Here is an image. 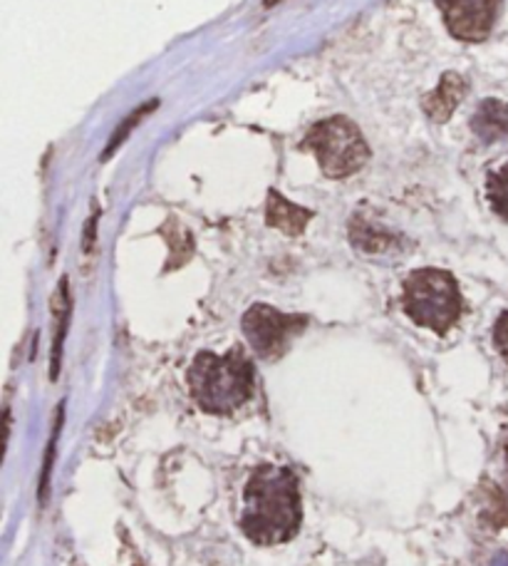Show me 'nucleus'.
<instances>
[{
    "instance_id": "f03ea898",
    "label": "nucleus",
    "mask_w": 508,
    "mask_h": 566,
    "mask_svg": "<svg viewBox=\"0 0 508 566\" xmlns=\"http://www.w3.org/2000/svg\"><path fill=\"white\" fill-rule=\"evenodd\" d=\"M253 386H256L253 363L243 348H231L226 356L199 353L189 368L191 398L209 416H229L246 406Z\"/></svg>"
},
{
    "instance_id": "2eb2a0df",
    "label": "nucleus",
    "mask_w": 508,
    "mask_h": 566,
    "mask_svg": "<svg viewBox=\"0 0 508 566\" xmlns=\"http://www.w3.org/2000/svg\"><path fill=\"white\" fill-rule=\"evenodd\" d=\"M494 346L508 360V311L501 313L499 321H496V326H494Z\"/></svg>"
},
{
    "instance_id": "20e7f679",
    "label": "nucleus",
    "mask_w": 508,
    "mask_h": 566,
    "mask_svg": "<svg viewBox=\"0 0 508 566\" xmlns=\"http://www.w3.org/2000/svg\"><path fill=\"white\" fill-rule=\"evenodd\" d=\"M305 147L318 157L325 177L345 179L362 169L370 157L358 125L348 117H328L310 129Z\"/></svg>"
},
{
    "instance_id": "7ed1b4c3",
    "label": "nucleus",
    "mask_w": 508,
    "mask_h": 566,
    "mask_svg": "<svg viewBox=\"0 0 508 566\" xmlns=\"http://www.w3.org/2000/svg\"><path fill=\"white\" fill-rule=\"evenodd\" d=\"M402 308L416 326L444 336L462 316V293L446 271L420 269L404 281Z\"/></svg>"
},
{
    "instance_id": "9d476101",
    "label": "nucleus",
    "mask_w": 508,
    "mask_h": 566,
    "mask_svg": "<svg viewBox=\"0 0 508 566\" xmlns=\"http://www.w3.org/2000/svg\"><path fill=\"white\" fill-rule=\"evenodd\" d=\"M67 321H70V289H67V279H63L55 296V340H53V366H50L53 378H57V370H60V356H63Z\"/></svg>"
},
{
    "instance_id": "f3484780",
    "label": "nucleus",
    "mask_w": 508,
    "mask_h": 566,
    "mask_svg": "<svg viewBox=\"0 0 508 566\" xmlns=\"http://www.w3.org/2000/svg\"><path fill=\"white\" fill-rule=\"evenodd\" d=\"M276 3H281V0H266V6H276Z\"/></svg>"
},
{
    "instance_id": "6e6552de",
    "label": "nucleus",
    "mask_w": 508,
    "mask_h": 566,
    "mask_svg": "<svg viewBox=\"0 0 508 566\" xmlns=\"http://www.w3.org/2000/svg\"><path fill=\"white\" fill-rule=\"evenodd\" d=\"M464 93H466L464 77L456 73H446L442 85L424 97V113L430 115L434 123H446L454 109L459 107Z\"/></svg>"
},
{
    "instance_id": "f257e3e1",
    "label": "nucleus",
    "mask_w": 508,
    "mask_h": 566,
    "mask_svg": "<svg viewBox=\"0 0 508 566\" xmlns=\"http://www.w3.org/2000/svg\"><path fill=\"white\" fill-rule=\"evenodd\" d=\"M239 527L258 547L293 539L300 530V484L290 468L261 464L243 492Z\"/></svg>"
},
{
    "instance_id": "39448f33",
    "label": "nucleus",
    "mask_w": 508,
    "mask_h": 566,
    "mask_svg": "<svg viewBox=\"0 0 508 566\" xmlns=\"http://www.w3.org/2000/svg\"><path fill=\"white\" fill-rule=\"evenodd\" d=\"M305 326H308L305 316L281 313L278 308L266 306V303L251 306L243 316V336L261 358H281L288 350L290 340L300 336Z\"/></svg>"
},
{
    "instance_id": "dca6fc26",
    "label": "nucleus",
    "mask_w": 508,
    "mask_h": 566,
    "mask_svg": "<svg viewBox=\"0 0 508 566\" xmlns=\"http://www.w3.org/2000/svg\"><path fill=\"white\" fill-rule=\"evenodd\" d=\"M95 221H97V214L89 219V224H87V239H85V251L89 254V251H93V241H95Z\"/></svg>"
},
{
    "instance_id": "0eeeda50",
    "label": "nucleus",
    "mask_w": 508,
    "mask_h": 566,
    "mask_svg": "<svg viewBox=\"0 0 508 566\" xmlns=\"http://www.w3.org/2000/svg\"><path fill=\"white\" fill-rule=\"evenodd\" d=\"M313 214L308 209L293 205L278 191H268V205H266V221L268 227L283 231L286 237H300Z\"/></svg>"
},
{
    "instance_id": "1a4fd4ad",
    "label": "nucleus",
    "mask_w": 508,
    "mask_h": 566,
    "mask_svg": "<svg viewBox=\"0 0 508 566\" xmlns=\"http://www.w3.org/2000/svg\"><path fill=\"white\" fill-rule=\"evenodd\" d=\"M472 129L484 142H496L508 135V105L499 99H486L474 113Z\"/></svg>"
},
{
    "instance_id": "ddd939ff",
    "label": "nucleus",
    "mask_w": 508,
    "mask_h": 566,
    "mask_svg": "<svg viewBox=\"0 0 508 566\" xmlns=\"http://www.w3.org/2000/svg\"><path fill=\"white\" fill-rule=\"evenodd\" d=\"M157 107V99H151V103H147L145 107H139V109H135V113H131L129 115V119H127V123L125 125H121L119 129H117V133L115 135H112V139H109V145H107V149H105V155H102V159H107L109 155H112V151H115L119 145H121V142H125L127 139V135L131 133V127H135L137 123H139V119L141 117H145L147 113H151V109H155Z\"/></svg>"
},
{
    "instance_id": "4468645a",
    "label": "nucleus",
    "mask_w": 508,
    "mask_h": 566,
    "mask_svg": "<svg viewBox=\"0 0 508 566\" xmlns=\"http://www.w3.org/2000/svg\"><path fill=\"white\" fill-rule=\"evenodd\" d=\"M60 420H63V410L57 412V422H55L53 438H50V442H47L45 472H43V480H40V492H43V502H45V497H47V482H50V470H53V454H55V442H57V432H60Z\"/></svg>"
},
{
    "instance_id": "f8f14e48",
    "label": "nucleus",
    "mask_w": 508,
    "mask_h": 566,
    "mask_svg": "<svg viewBox=\"0 0 508 566\" xmlns=\"http://www.w3.org/2000/svg\"><path fill=\"white\" fill-rule=\"evenodd\" d=\"M352 244L360 247L368 254H378L392 244V237L382 234V231H374V227L362 224V221H354L352 224Z\"/></svg>"
},
{
    "instance_id": "9b49d317",
    "label": "nucleus",
    "mask_w": 508,
    "mask_h": 566,
    "mask_svg": "<svg viewBox=\"0 0 508 566\" xmlns=\"http://www.w3.org/2000/svg\"><path fill=\"white\" fill-rule=\"evenodd\" d=\"M486 195H489V205L496 214L508 221V161L486 181Z\"/></svg>"
},
{
    "instance_id": "423d86ee",
    "label": "nucleus",
    "mask_w": 508,
    "mask_h": 566,
    "mask_svg": "<svg viewBox=\"0 0 508 566\" xmlns=\"http://www.w3.org/2000/svg\"><path fill=\"white\" fill-rule=\"evenodd\" d=\"M436 6H440L444 23L454 38L464 43H479L489 38L501 0H436Z\"/></svg>"
}]
</instances>
